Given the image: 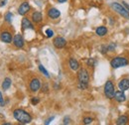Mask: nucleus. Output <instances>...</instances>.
Here are the masks:
<instances>
[{"mask_svg": "<svg viewBox=\"0 0 129 125\" xmlns=\"http://www.w3.org/2000/svg\"><path fill=\"white\" fill-rule=\"evenodd\" d=\"M71 123V118L69 116L64 117V121H63V124H70Z\"/></svg>", "mask_w": 129, "mask_h": 125, "instance_id": "nucleus-30", "label": "nucleus"}, {"mask_svg": "<svg viewBox=\"0 0 129 125\" xmlns=\"http://www.w3.org/2000/svg\"><path fill=\"white\" fill-rule=\"evenodd\" d=\"M31 20H32L35 24L41 23L43 21V15H42V13L39 12V11H34L32 13V15H31Z\"/></svg>", "mask_w": 129, "mask_h": 125, "instance_id": "nucleus-15", "label": "nucleus"}, {"mask_svg": "<svg viewBox=\"0 0 129 125\" xmlns=\"http://www.w3.org/2000/svg\"><path fill=\"white\" fill-rule=\"evenodd\" d=\"M11 84H12V80H11V78H4V80H3V82H2V89H3V90H7V89H9V87L11 86Z\"/></svg>", "mask_w": 129, "mask_h": 125, "instance_id": "nucleus-19", "label": "nucleus"}, {"mask_svg": "<svg viewBox=\"0 0 129 125\" xmlns=\"http://www.w3.org/2000/svg\"><path fill=\"white\" fill-rule=\"evenodd\" d=\"M107 33H108V29L105 26H99L95 30V34L98 37H104L107 35Z\"/></svg>", "mask_w": 129, "mask_h": 125, "instance_id": "nucleus-18", "label": "nucleus"}, {"mask_svg": "<svg viewBox=\"0 0 129 125\" xmlns=\"http://www.w3.org/2000/svg\"><path fill=\"white\" fill-rule=\"evenodd\" d=\"M128 122H129V117L128 115H126V114L120 115L117 118V120H116V124L117 125H126L128 124Z\"/></svg>", "mask_w": 129, "mask_h": 125, "instance_id": "nucleus-17", "label": "nucleus"}, {"mask_svg": "<svg viewBox=\"0 0 129 125\" xmlns=\"http://www.w3.org/2000/svg\"><path fill=\"white\" fill-rule=\"evenodd\" d=\"M41 88V80L38 78H33L29 82V89L31 92H37Z\"/></svg>", "mask_w": 129, "mask_h": 125, "instance_id": "nucleus-6", "label": "nucleus"}, {"mask_svg": "<svg viewBox=\"0 0 129 125\" xmlns=\"http://www.w3.org/2000/svg\"><path fill=\"white\" fill-rule=\"evenodd\" d=\"M100 52H101L102 54H106V53H108L107 45H102V46L100 47Z\"/></svg>", "mask_w": 129, "mask_h": 125, "instance_id": "nucleus-27", "label": "nucleus"}, {"mask_svg": "<svg viewBox=\"0 0 129 125\" xmlns=\"http://www.w3.org/2000/svg\"><path fill=\"white\" fill-rule=\"evenodd\" d=\"M12 17H13V14L11 13V12H7L5 16H4V18H5V21H7L8 23H11V21H12Z\"/></svg>", "mask_w": 129, "mask_h": 125, "instance_id": "nucleus-23", "label": "nucleus"}, {"mask_svg": "<svg viewBox=\"0 0 129 125\" xmlns=\"http://www.w3.org/2000/svg\"><path fill=\"white\" fill-rule=\"evenodd\" d=\"M0 40L6 44H9L13 42V36L9 31H3L0 34Z\"/></svg>", "mask_w": 129, "mask_h": 125, "instance_id": "nucleus-10", "label": "nucleus"}, {"mask_svg": "<svg viewBox=\"0 0 129 125\" xmlns=\"http://www.w3.org/2000/svg\"><path fill=\"white\" fill-rule=\"evenodd\" d=\"M118 87L122 91H126L129 89V78H124L119 80L118 82Z\"/></svg>", "mask_w": 129, "mask_h": 125, "instance_id": "nucleus-11", "label": "nucleus"}, {"mask_svg": "<svg viewBox=\"0 0 129 125\" xmlns=\"http://www.w3.org/2000/svg\"><path fill=\"white\" fill-rule=\"evenodd\" d=\"M114 99L117 101V102H119V103H121V102H124L125 100H126V95L124 93V91H122V90H115V93H114Z\"/></svg>", "mask_w": 129, "mask_h": 125, "instance_id": "nucleus-12", "label": "nucleus"}, {"mask_svg": "<svg viewBox=\"0 0 129 125\" xmlns=\"http://www.w3.org/2000/svg\"><path fill=\"white\" fill-rule=\"evenodd\" d=\"M4 99H3V96H2V93L0 92V105L1 106H4Z\"/></svg>", "mask_w": 129, "mask_h": 125, "instance_id": "nucleus-31", "label": "nucleus"}, {"mask_svg": "<svg viewBox=\"0 0 129 125\" xmlns=\"http://www.w3.org/2000/svg\"><path fill=\"white\" fill-rule=\"evenodd\" d=\"M78 87H79V89H81V90H84V89H86V88L88 87V83H83V82H80V81H79Z\"/></svg>", "mask_w": 129, "mask_h": 125, "instance_id": "nucleus-24", "label": "nucleus"}, {"mask_svg": "<svg viewBox=\"0 0 129 125\" xmlns=\"http://www.w3.org/2000/svg\"><path fill=\"white\" fill-rule=\"evenodd\" d=\"M13 116L21 124H28L32 121V116L30 115V113H28L26 110L21 109V108H17L14 110Z\"/></svg>", "mask_w": 129, "mask_h": 125, "instance_id": "nucleus-1", "label": "nucleus"}, {"mask_svg": "<svg viewBox=\"0 0 129 125\" xmlns=\"http://www.w3.org/2000/svg\"><path fill=\"white\" fill-rule=\"evenodd\" d=\"M7 3V0H0V7H3L5 6Z\"/></svg>", "mask_w": 129, "mask_h": 125, "instance_id": "nucleus-33", "label": "nucleus"}, {"mask_svg": "<svg viewBox=\"0 0 129 125\" xmlns=\"http://www.w3.org/2000/svg\"><path fill=\"white\" fill-rule=\"evenodd\" d=\"M12 43L14 44V46H15L16 48H18V49H22V48L24 47L25 41H24L22 35L16 34V35L13 37V42H12Z\"/></svg>", "mask_w": 129, "mask_h": 125, "instance_id": "nucleus-9", "label": "nucleus"}, {"mask_svg": "<svg viewBox=\"0 0 129 125\" xmlns=\"http://www.w3.org/2000/svg\"><path fill=\"white\" fill-rule=\"evenodd\" d=\"M39 102H40L39 97H37V96H34V97H32V99H31V103H32L33 105H37Z\"/></svg>", "mask_w": 129, "mask_h": 125, "instance_id": "nucleus-26", "label": "nucleus"}, {"mask_svg": "<svg viewBox=\"0 0 129 125\" xmlns=\"http://www.w3.org/2000/svg\"><path fill=\"white\" fill-rule=\"evenodd\" d=\"M49 90V86L47 83H45V84H43V86H42V91L43 92H48Z\"/></svg>", "mask_w": 129, "mask_h": 125, "instance_id": "nucleus-29", "label": "nucleus"}, {"mask_svg": "<svg viewBox=\"0 0 129 125\" xmlns=\"http://www.w3.org/2000/svg\"><path fill=\"white\" fill-rule=\"evenodd\" d=\"M60 16H61V12H60L57 8L52 7V8H50L48 10V17L50 19L56 20V19H58Z\"/></svg>", "mask_w": 129, "mask_h": 125, "instance_id": "nucleus-14", "label": "nucleus"}, {"mask_svg": "<svg viewBox=\"0 0 129 125\" xmlns=\"http://www.w3.org/2000/svg\"><path fill=\"white\" fill-rule=\"evenodd\" d=\"M123 6H124V7H125V8L129 11V4H127L126 2H123Z\"/></svg>", "mask_w": 129, "mask_h": 125, "instance_id": "nucleus-34", "label": "nucleus"}, {"mask_svg": "<svg viewBox=\"0 0 129 125\" xmlns=\"http://www.w3.org/2000/svg\"><path fill=\"white\" fill-rule=\"evenodd\" d=\"M53 44L57 49H63L67 45V40L61 36H58L53 40Z\"/></svg>", "mask_w": 129, "mask_h": 125, "instance_id": "nucleus-8", "label": "nucleus"}, {"mask_svg": "<svg viewBox=\"0 0 129 125\" xmlns=\"http://www.w3.org/2000/svg\"><path fill=\"white\" fill-rule=\"evenodd\" d=\"M30 4H29V2H27V1H24V2H22L21 3V5L19 6V8H18V14L21 16H24L26 15L29 11H30Z\"/></svg>", "mask_w": 129, "mask_h": 125, "instance_id": "nucleus-7", "label": "nucleus"}, {"mask_svg": "<svg viewBox=\"0 0 129 125\" xmlns=\"http://www.w3.org/2000/svg\"><path fill=\"white\" fill-rule=\"evenodd\" d=\"M110 7L114 12L118 13L120 16H122L123 18H126L129 20V11L123 6V4H119L117 2H112L110 4Z\"/></svg>", "mask_w": 129, "mask_h": 125, "instance_id": "nucleus-3", "label": "nucleus"}, {"mask_svg": "<svg viewBox=\"0 0 129 125\" xmlns=\"http://www.w3.org/2000/svg\"><path fill=\"white\" fill-rule=\"evenodd\" d=\"M129 65V59L126 57L122 56H117L111 59L110 61V66L112 69H119L122 67H126Z\"/></svg>", "mask_w": 129, "mask_h": 125, "instance_id": "nucleus-2", "label": "nucleus"}, {"mask_svg": "<svg viewBox=\"0 0 129 125\" xmlns=\"http://www.w3.org/2000/svg\"><path fill=\"white\" fill-rule=\"evenodd\" d=\"M54 118H55V116H52V117H50L49 119H47V120L45 121V124H46V125H48L49 123H50V122L52 121V120H54Z\"/></svg>", "mask_w": 129, "mask_h": 125, "instance_id": "nucleus-32", "label": "nucleus"}, {"mask_svg": "<svg viewBox=\"0 0 129 125\" xmlns=\"http://www.w3.org/2000/svg\"><path fill=\"white\" fill-rule=\"evenodd\" d=\"M92 121H93V118L90 117V116H85V117H83V119H82V123L86 125L92 123Z\"/></svg>", "mask_w": 129, "mask_h": 125, "instance_id": "nucleus-21", "label": "nucleus"}, {"mask_svg": "<svg viewBox=\"0 0 129 125\" xmlns=\"http://www.w3.org/2000/svg\"><path fill=\"white\" fill-rule=\"evenodd\" d=\"M21 26H22V29L23 30H27V29H31V30H34V26H33V23L31 22L30 19H28L27 17L23 18L22 19V23H21Z\"/></svg>", "mask_w": 129, "mask_h": 125, "instance_id": "nucleus-13", "label": "nucleus"}, {"mask_svg": "<svg viewBox=\"0 0 129 125\" xmlns=\"http://www.w3.org/2000/svg\"><path fill=\"white\" fill-rule=\"evenodd\" d=\"M45 34H46V36H47L48 38H51V37H53V35H54V31L51 30V29H47L46 32H45Z\"/></svg>", "mask_w": 129, "mask_h": 125, "instance_id": "nucleus-28", "label": "nucleus"}, {"mask_svg": "<svg viewBox=\"0 0 129 125\" xmlns=\"http://www.w3.org/2000/svg\"><path fill=\"white\" fill-rule=\"evenodd\" d=\"M86 65H87L88 67H90V68H94L97 65V61L95 59H93V58H89V59L86 61Z\"/></svg>", "mask_w": 129, "mask_h": 125, "instance_id": "nucleus-20", "label": "nucleus"}, {"mask_svg": "<svg viewBox=\"0 0 129 125\" xmlns=\"http://www.w3.org/2000/svg\"><path fill=\"white\" fill-rule=\"evenodd\" d=\"M69 66H70V68H71V70L72 71H78V70H80V62H78L75 58H71L70 60H69Z\"/></svg>", "mask_w": 129, "mask_h": 125, "instance_id": "nucleus-16", "label": "nucleus"}, {"mask_svg": "<svg viewBox=\"0 0 129 125\" xmlns=\"http://www.w3.org/2000/svg\"><path fill=\"white\" fill-rule=\"evenodd\" d=\"M58 1V3H66L68 0H57Z\"/></svg>", "mask_w": 129, "mask_h": 125, "instance_id": "nucleus-35", "label": "nucleus"}, {"mask_svg": "<svg viewBox=\"0 0 129 125\" xmlns=\"http://www.w3.org/2000/svg\"><path fill=\"white\" fill-rule=\"evenodd\" d=\"M107 49H108V52H113L115 49H116V44L115 43H110L107 45Z\"/></svg>", "mask_w": 129, "mask_h": 125, "instance_id": "nucleus-25", "label": "nucleus"}, {"mask_svg": "<svg viewBox=\"0 0 129 125\" xmlns=\"http://www.w3.org/2000/svg\"><path fill=\"white\" fill-rule=\"evenodd\" d=\"M39 71L41 72V73H43V75L44 76H46L47 78H50V75H49V73H48V71L42 66V65H39Z\"/></svg>", "mask_w": 129, "mask_h": 125, "instance_id": "nucleus-22", "label": "nucleus"}, {"mask_svg": "<svg viewBox=\"0 0 129 125\" xmlns=\"http://www.w3.org/2000/svg\"><path fill=\"white\" fill-rule=\"evenodd\" d=\"M103 92L107 99H114V93H115V87L113 82L109 79L105 82L103 87Z\"/></svg>", "mask_w": 129, "mask_h": 125, "instance_id": "nucleus-4", "label": "nucleus"}, {"mask_svg": "<svg viewBox=\"0 0 129 125\" xmlns=\"http://www.w3.org/2000/svg\"><path fill=\"white\" fill-rule=\"evenodd\" d=\"M78 79L80 82H83V83H88L89 82V74L88 71L86 69H81L78 73Z\"/></svg>", "mask_w": 129, "mask_h": 125, "instance_id": "nucleus-5", "label": "nucleus"}]
</instances>
